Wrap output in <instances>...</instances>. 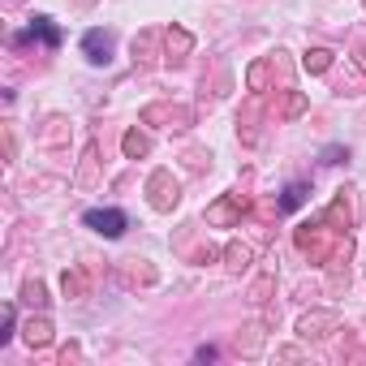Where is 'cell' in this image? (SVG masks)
<instances>
[{
  "label": "cell",
  "mask_w": 366,
  "mask_h": 366,
  "mask_svg": "<svg viewBox=\"0 0 366 366\" xmlns=\"http://www.w3.org/2000/svg\"><path fill=\"white\" fill-rule=\"evenodd\" d=\"M177 199H181L177 177L168 173V168L151 173V207H155V211H173V207H177Z\"/></svg>",
  "instance_id": "cell-1"
},
{
  "label": "cell",
  "mask_w": 366,
  "mask_h": 366,
  "mask_svg": "<svg viewBox=\"0 0 366 366\" xmlns=\"http://www.w3.org/2000/svg\"><path fill=\"white\" fill-rule=\"evenodd\" d=\"M26 39H43L47 47H56V43H61V31L52 26V17H35L26 31H17V35H13V43H26Z\"/></svg>",
  "instance_id": "cell-4"
},
{
  "label": "cell",
  "mask_w": 366,
  "mask_h": 366,
  "mask_svg": "<svg viewBox=\"0 0 366 366\" xmlns=\"http://www.w3.org/2000/svg\"><path fill=\"white\" fill-rule=\"evenodd\" d=\"M224 259H229V272H246L250 259H254V250L246 246V241H233V246L224 250Z\"/></svg>",
  "instance_id": "cell-7"
},
{
  "label": "cell",
  "mask_w": 366,
  "mask_h": 366,
  "mask_svg": "<svg viewBox=\"0 0 366 366\" xmlns=\"http://www.w3.org/2000/svg\"><path fill=\"white\" fill-rule=\"evenodd\" d=\"M306 194H310V185H306V181H293V185L284 190V199H280V211L302 207V203H306Z\"/></svg>",
  "instance_id": "cell-11"
},
{
  "label": "cell",
  "mask_w": 366,
  "mask_h": 366,
  "mask_svg": "<svg viewBox=\"0 0 366 366\" xmlns=\"http://www.w3.org/2000/svg\"><path fill=\"white\" fill-rule=\"evenodd\" d=\"M82 52H86L91 65H108V61H112V35H108V31H91V35L82 39Z\"/></svg>",
  "instance_id": "cell-3"
},
{
  "label": "cell",
  "mask_w": 366,
  "mask_h": 366,
  "mask_svg": "<svg viewBox=\"0 0 366 366\" xmlns=\"http://www.w3.org/2000/svg\"><path fill=\"white\" fill-rule=\"evenodd\" d=\"M22 298H26L31 306H43V302H47V298H43V284H39V280H26V289H22Z\"/></svg>",
  "instance_id": "cell-13"
},
{
  "label": "cell",
  "mask_w": 366,
  "mask_h": 366,
  "mask_svg": "<svg viewBox=\"0 0 366 366\" xmlns=\"http://www.w3.org/2000/svg\"><path fill=\"white\" fill-rule=\"evenodd\" d=\"M302 65H306L310 73H328V65H332V52H328V47H310V52L302 56Z\"/></svg>",
  "instance_id": "cell-12"
},
{
  "label": "cell",
  "mask_w": 366,
  "mask_h": 366,
  "mask_svg": "<svg viewBox=\"0 0 366 366\" xmlns=\"http://www.w3.org/2000/svg\"><path fill=\"white\" fill-rule=\"evenodd\" d=\"M302 108H306V100H302V95H293V100H289V104H284V116H298V112H302Z\"/></svg>",
  "instance_id": "cell-15"
},
{
  "label": "cell",
  "mask_w": 366,
  "mask_h": 366,
  "mask_svg": "<svg viewBox=\"0 0 366 366\" xmlns=\"http://www.w3.org/2000/svg\"><path fill=\"white\" fill-rule=\"evenodd\" d=\"M328 328H336V314H332V310H328V314H306V319L298 323L302 336H328Z\"/></svg>",
  "instance_id": "cell-6"
},
{
  "label": "cell",
  "mask_w": 366,
  "mask_h": 366,
  "mask_svg": "<svg viewBox=\"0 0 366 366\" xmlns=\"http://www.w3.org/2000/svg\"><path fill=\"white\" fill-rule=\"evenodd\" d=\"M164 43H168V56H173V61H181V56L190 52V47H194V39H190L181 26H173V31H168V35H164Z\"/></svg>",
  "instance_id": "cell-8"
},
{
  "label": "cell",
  "mask_w": 366,
  "mask_h": 366,
  "mask_svg": "<svg viewBox=\"0 0 366 366\" xmlns=\"http://www.w3.org/2000/svg\"><path fill=\"white\" fill-rule=\"evenodd\" d=\"M9 332H13V306H5V332H0V340H9Z\"/></svg>",
  "instance_id": "cell-16"
},
{
  "label": "cell",
  "mask_w": 366,
  "mask_h": 366,
  "mask_svg": "<svg viewBox=\"0 0 366 366\" xmlns=\"http://www.w3.org/2000/svg\"><path fill=\"white\" fill-rule=\"evenodd\" d=\"M237 207H246V203H241V194H229L224 203H215V207H207V220H211V224H229V220L237 215Z\"/></svg>",
  "instance_id": "cell-5"
},
{
  "label": "cell",
  "mask_w": 366,
  "mask_h": 366,
  "mask_svg": "<svg viewBox=\"0 0 366 366\" xmlns=\"http://www.w3.org/2000/svg\"><path fill=\"white\" fill-rule=\"evenodd\" d=\"M340 160H349L345 146H328V151H323V164H340Z\"/></svg>",
  "instance_id": "cell-14"
},
{
  "label": "cell",
  "mask_w": 366,
  "mask_h": 366,
  "mask_svg": "<svg viewBox=\"0 0 366 366\" xmlns=\"http://www.w3.org/2000/svg\"><path fill=\"white\" fill-rule=\"evenodd\" d=\"M121 151H125L130 160H138V155H146V151H151V138H146V134H138V130H130L125 138H121Z\"/></svg>",
  "instance_id": "cell-9"
},
{
  "label": "cell",
  "mask_w": 366,
  "mask_h": 366,
  "mask_svg": "<svg viewBox=\"0 0 366 366\" xmlns=\"http://www.w3.org/2000/svg\"><path fill=\"white\" fill-rule=\"evenodd\" d=\"M358 56H362V69H366V47H362V52H358Z\"/></svg>",
  "instance_id": "cell-17"
},
{
  "label": "cell",
  "mask_w": 366,
  "mask_h": 366,
  "mask_svg": "<svg viewBox=\"0 0 366 366\" xmlns=\"http://www.w3.org/2000/svg\"><path fill=\"white\" fill-rule=\"evenodd\" d=\"M86 220V229H95V233H104V237H121L125 233V211H116V207H95V211H86L82 215Z\"/></svg>",
  "instance_id": "cell-2"
},
{
  "label": "cell",
  "mask_w": 366,
  "mask_h": 366,
  "mask_svg": "<svg viewBox=\"0 0 366 366\" xmlns=\"http://www.w3.org/2000/svg\"><path fill=\"white\" fill-rule=\"evenodd\" d=\"M47 340H52V323H47V319H31L26 323V345L39 349V345H47Z\"/></svg>",
  "instance_id": "cell-10"
}]
</instances>
